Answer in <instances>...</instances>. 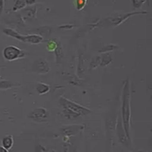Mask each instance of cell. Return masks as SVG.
<instances>
[{"mask_svg": "<svg viewBox=\"0 0 152 152\" xmlns=\"http://www.w3.org/2000/svg\"><path fill=\"white\" fill-rule=\"evenodd\" d=\"M130 82L126 79L124 82V88L122 92V124L125 129L126 135L128 139H130V118H131V109H130Z\"/></svg>", "mask_w": 152, "mask_h": 152, "instance_id": "obj_1", "label": "cell"}, {"mask_svg": "<svg viewBox=\"0 0 152 152\" xmlns=\"http://www.w3.org/2000/svg\"><path fill=\"white\" fill-rule=\"evenodd\" d=\"M146 13H147L146 11H137V12H132L117 14L115 16H108L98 23H94L92 24V26H90V27H91V30L96 27H117L119 25H121V24L124 23L126 20H127V19L131 17L132 15H136V14H146Z\"/></svg>", "mask_w": 152, "mask_h": 152, "instance_id": "obj_2", "label": "cell"}, {"mask_svg": "<svg viewBox=\"0 0 152 152\" xmlns=\"http://www.w3.org/2000/svg\"><path fill=\"white\" fill-rule=\"evenodd\" d=\"M3 32L8 36H11L14 39H17L21 42L24 43H30V44H40V43L44 42L45 39L39 36L38 34H28V35H23L20 34L18 31L15 30H12V28H3Z\"/></svg>", "mask_w": 152, "mask_h": 152, "instance_id": "obj_3", "label": "cell"}, {"mask_svg": "<svg viewBox=\"0 0 152 152\" xmlns=\"http://www.w3.org/2000/svg\"><path fill=\"white\" fill-rule=\"evenodd\" d=\"M59 104H61V107H63V109H69V110H71L75 113H77L80 116H86V115H88V114L91 113V110H90V109L81 106V104H79L77 103L70 101V100L66 99L65 97H60Z\"/></svg>", "mask_w": 152, "mask_h": 152, "instance_id": "obj_4", "label": "cell"}, {"mask_svg": "<svg viewBox=\"0 0 152 152\" xmlns=\"http://www.w3.org/2000/svg\"><path fill=\"white\" fill-rule=\"evenodd\" d=\"M3 56L7 61L12 62L24 58L26 56V52L15 46H8L3 50Z\"/></svg>", "mask_w": 152, "mask_h": 152, "instance_id": "obj_5", "label": "cell"}, {"mask_svg": "<svg viewBox=\"0 0 152 152\" xmlns=\"http://www.w3.org/2000/svg\"><path fill=\"white\" fill-rule=\"evenodd\" d=\"M49 111L44 107H38L34 108L28 114L27 118L31 119V121L35 123H44L49 119Z\"/></svg>", "mask_w": 152, "mask_h": 152, "instance_id": "obj_6", "label": "cell"}, {"mask_svg": "<svg viewBox=\"0 0 152 152\" xmlns=\"http://www.w3.org/2000/svg\"><path fill=\"white\" fill-rule=\"evenodd\" d=\"M50 68L48 61L44 58H39L33 62L32 71L38 74H46L50 71Z\"/></svg>", "mask_w": 152, "mask_h": 152, "instance_id": "obj_7", "label": "cell"}, {"mask_svg": "<svg viewBox=\"0 0 152 152\" xmlns=\"http://www.w3.org/2000/svg\"><path fill=\"white\" fill-rule=\"evenodd\" d=\"M84 129V126L81 125H72V126H66L61 128L62 134L65 136H73L78 134L80 131H82Z\"/></svg>", "mask_w": 152, "mask_h": 152, "instance_id": "obj_8", "label": "cell"}, {"mask_svg": "<svg viewBox=\"0 0 152 152\" xmlns=\"http://www.w3.org/2000/svg\"><path fill=\"white\" fill-rule=\"evenodd\" d=\"M37 9H38V7L36 5H34V6H30L28 8H24L22 10V13L20 14L22 19H25V20L36 19Z\"/></svg>", "mask_w": 152, "mask_h": 152, "instance_id": "obj_9", "label": "cell"}, {"mask_svg": "<svg viewBox=\"0 0 152 152\" xmlns=\"http://www.w3.org/2000/svg\"><path fill=\"white\" fill-rule=\"evenodd\" d=\"M116 130H117V135H118L119 142H120L121 144H123V145H128V142H129V139H128V138L126 137V135L125 129H124V127H123V124H122L121 118L118 119Z\"/></svg>", "mask_w": 152, "mask_h": 152, "instance_id": "obj_10", "label": "cell"}, {"mask_svg": "<svg viewBox=\"0 0 152 152\" xmlns=\"http://www.w3.org/2000/svg\"><path fill=\"white\" fill-rule=\"evenodd\" d=\"M21 87V84L18 83H13L10 80H1L0 81V89L1 90H6V89H11L13 88H18Z\"/></svg>", "mask_w": 152, "mask_h": 152, "instance_id": "obj_11", "label": "cell"}, {"mask_svg": "<svg viewBox=\"0 0 152 152\" xmlns=\"http://www.w3.org/2000/svg\"><path fill=\"white\" fill-rule=\"evenodd\" d=\"M37 31H38V35L41 36L42 38H49V36L51 34V28L49 26H43L37 28Z\"/></svg>", "mask_w": 152, "mask_h": 152, "instance_id": "obj_12", "label": "cell"}, {"mask_svg": "<svg viewBox=\"0 0 152 152\" xmlns=\"http://www.w3.org/2000/svg\"><path fill=\"white\" fill-rule=\"evenodd\" d=\"M2 145L4 148H6V149H11L12 145H13V137L12 135H6V136H4L3 137V139H2Z\"/></svg>", "mask_w": 152, "mask_h": 152, "instance_id": "obj_13", "label": "cell"}, {"mask_svg": "<svg viewBox=\"0 0 152 152\" xmlns=\"http://www.w3.org/2000/svg\"><path fill=\"white\" fill-rule=\"evenodd\" d=\"M35 89H36L38 94L43 95V94H46L50 91V87L48 84H45V83H38L35 87Z\"/></svg>", "mask_w": 152, "mask_h": 152, "instance_id": "obj_14", "label": "cell"}, {"mask_svg": "<svg viewBox=\"0 0 152 152\" xmlns=\"http://www.w3.org/2000/svg\"><path fill=\"white\" fill-rule=\"evenodd\" d=\"M54 52H55V61H56V63L60 64L62 62V60H63V58H64L63 48H62V45L60 44V43L58 44V46H57Z\"/></svg>", "mask_w": 152, "mask_h": 152, "instance_id": "obj_15", "label": "cell"}, {"mask_svg": "<svg viewBox=\"0 0 152 152\" xmlns=\"http://www.w3.org/2000/svg\"><path fill=\"white\" fill-rule=\"evenodd\" d=\"M26 1L25 0H15V2H14V5L12 8V12H18L20 11V10H23L24 8H26Z\"/></svg>", "mask_w": 152, "mask_h": 152, "instance_id": "obj_16", "label": "cell"}, {"mask_svg": "<svg viewBox=\"0 0 152 152\" xmlns=\"http://www.w3.org/2000/svg\"><path fill=\"white\" fill-rule=\"evenodd\" d=\"M112 57L110 56L109 53H104L101 56V62H100V66H107L110 63H112Z\"/></svg>", "mask_w": 152, "mask_h": 152, "instance_id": "obj_17", "label": "cell"}, {"mask_svg": "<svg viewBox=\"0 0 152 152\" xmlns=\"http://www.w3.org/2000/svg\"><path fill=\"white\" fill-rule=\"evenodd\" d=\"M46 41H47V45H46L47 50L49 51H51V52L56 50L57 46H58V44H59V42L56 39H49V40H46Z\"/></svg>", "mask_w": 152, "mask_h": 152, "instance_id": "obj_18", "label": "cell"}, {"mask_svg": "<svg viewBox=\"0 0 152 152\" xmlns=\"http://www.w3.org/2000/svg\"><path fill=\"white\" fill-rule=\"evenodd\" d=\"M118 48L119 47L117 45H113V44H109V45L103 46L101 49L99 50V53H108V52L117 50Z\"/></svg>", "mask_w": 152, "mask_h": 152, "instance_id": "obj_19", "label": "cell"}, {"mask_svg": "<svg viewBox=\"0 0 152 152\" xmlns=\"http://www.w3.org/2000/svg\"><path fill=\"white\" fill-rule=\"evenodd\" d=\"M63 115L66 118V119H76L80 117V115H78L77 113H75L71 110H69V109H63Z\"/></svg>", "mask_w": 152, "mask_h": 152, "instance_id": "obj_20", "label": "cell"}, {"mask_svg": "<svg viewBox=\"0 0 152 152\" xmlns=\"http://www.w3.org/2000/svg\"><path fill=\"white\" fill-rule=\"evenodd\" d=\"M100 62H101V56H96L94 57V58L92 59L91 63H90L89 65V69H94L98 68V66H100Z\"/></svg>", "mask_w": 152, "mask_h": 152, "instance_id": "obj_21", "label": "cell"}, {"mask_svg": "<svg viewBox=\"0 0 152 152\" xmlns=\"http://www.w3.org/2000/svg\"><path fill=\"white\" fill-rule=\"evenodd\" d=\"M87 5V0H74V6L78 11H82Z\"/></svg>", "mask_w": 152, "mask_h": 152, "instance_id": "obj_22", "label": "cell"}, {"mask_svg": "<svg viewBox=\"0 0 152 152\" xmlns=\"http://www.w3.org/2000/svg\"><path fill=\"white\" fill-rule=\"evenodd\" d=\"M145 2V0H132V4L134 9H140L142 7V5Z\"/></svg>", "mask_w": 152, "mask_h": 152, "instance_id": "obj_23", "label": "cell"}, {"mask_svg": "<svg viewBox=\"0 0 152 152\" xmlns=\"http://www.w3.org/2000/svg\"><path fill=\"white\" fill-rule=\"evenodd\" d=\"M75 27H76V25H74V24H66V25H61L58 28H64V30H71V28H73Z\"/></svg>", "mask_w": 152, "mask_h": 152, "instance_id": "obj_24", "label": "cell"}, {"mask_svg": "<svg viewBox=\"0 0 152 152\" xmlns=\"http://www.w3.org/2000/svg\"><path fill=\"white\" fill-rule=\"evenodd\" d=\"M35 152H48V150L41 145H37L35 146Z\"/></svg>", "mask_w": 152, "mask_h": 152, "instance_id": "obj_25", "label": "cell"}, {"mask_svg": "<svg viewBox=\"0 0 152 152\" xmlns=\"http://www.w3.org/2000/svg\"><path fill=\"white\" fill-rule=\"evenodd\" d=\"M26 1V5H28V6H33L38 2H41L42 0H25Z\"/></svg>", "mask_w": 152, "mask_h": 152, "instance_id": "obj_26", "label": "cell"}, {"mask_svg": "<svg viewBox=\"0 0 152 152\" xmlns=\"http://www.w3.org/2000/svg\"><path fill=\"white\" fill-rule=\"evenodd\" d=\"M4 5H5V0H0V15L4 10Z\"/></svg>", "mask_w": 152, "mask_h": 152, "instance_id": "obj_27", "label": "cell"}, {"mask_svg": "<svg viewBox=\"0 0 152 152\" xmlns=\"http://www.w3.org/2000/svg\"><path fill=\"white\" fill-rule=\"evenodd\" d=\"M0 152H10V151L6 148H4L3 146H0Z\"/></svg>", "mask_w": 152, "mask_h": 152, "instance_id": "obj_28", "label": "cell"}, {"mask_svg": "<svg viewBox=\"0 0 152 152\" xmlns=\"http://www.w3.org/2000/svg\"><path fill=\"white\" fill-rule=\"evenodd\" d=\"M145 1H146L147 5H148V6H149V1H150V0H145Z\"/></svg>", "mask_w": 152, "mask_h": 152, "instance_id": "obj_29", "label": "cell"}]
</instances>
